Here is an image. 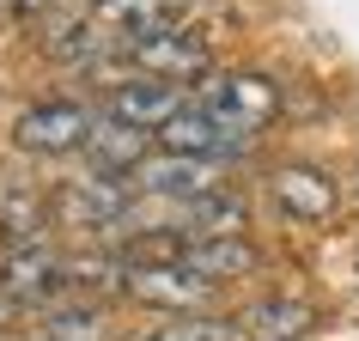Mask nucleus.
Segmentation results:
<instances>
[{
  "mask_svg": "<svg viewBox=\"0 0 359 341\" xmlns=\"http://www.w3.org/2000/svg\"><path fill=\"white\" fill-rule=\"evenodd\" d=\"M189 104V92L177 86V79H122V86H110V98H104V110L122 116V122H134V128H165L170 116Z\"/></svg>",
  "mask_w": 359,
  "mask_h": 341,
  "instance_id": "nucleus-11",
  "label": "nucleus"
},
{
  "mask_svg": "<svg viewBox=\"0 0 359 341\" xmlns=\"http://www.w3.org/2000/svg\"><path fill=\"white\" fill-rule=\"evenodd\" d=\"M183 13H189V0H97L92 25H97V37H104L110 55H128L134 43L183 25Z\"/></svg>",
  "mask_w": 359,
  "mask_h": 341,
  "instance_id": "nucleus-4",
  "label": "nucleus"
},
{
  "mask_svg": "<svg viewBox=\"0 0 359 341\" xmlns=\"http://www.w3.org/2000/svg\"><path fill=\"white\" fill-rule=\"evenodd\" d=\"M140 195H158V201H195V195H208V189H219L226 177H219V165L213 159H189V152H158V159H140L134 165V177H128Z\"/></svg>",
  "mask_w": 359,
  "mask_h": 341,
  "instance_id": "nucleus-7",
  "label": "nucleus"
},
{
  "mask_svg": "<svg viewBox=\"0 0 359 341\" xmlns=\"http://www.w3.org/2000/svg\"><path fill=\"white\" fill-rule=\"evenodd\" d=\"M128 195H134L128 177H104V170H92V177H79V183H67V189L49 195V213H55L61 226H79V232L122 226V220H128Z\"/></svg>",
  "mask_w": 359,
  "mask_h": 341,
  "instance_id": "nucleus-5",
  "label": "nucleus"
},
{
  "mask_svg": "<svg viewBox=\"0 0 359 341\" xmlns=\"http://www.w3.org/2000/svg\"><path fill=\"white\" fill-rule=\"evenodd\" d=\"M147 341H238V329L219 317H195V311H177V323H158Z\"/></svg>",
  "mask_w": 359,
  "mask_h": 341,
  "instance_id": "nucleus-17",
  "label": "nucleus"
},
{
  "mask_svg": "<svg viewBox=\"0 0 359 341\" xmlns=\"http://www.w3.org/2000/svg\"><path fill=\"white\" fill-rule=\"evenodd\" d=\"M304 329H311V305L304 299H262L244 311V329L238 335L250 341H299Z\"/></svg>",
  "mask_w": 359,
  "mask_h": 341,
  "instance_id": "nucleus-16",
  "label": "nucleus"
},
{
  "mask_svg": "<svg viewBox=\"0 0 359 341\" xmlns=\"http://www.w3.org/2000/svg\"><path fill=\"white\" fill-rule=\"evenodd\" d=\"M244 226H250V208H244V195H231L226 183L195 195V201H183V232L189 238H231Z\"/></svg>",
  "mask_w": 359,
  "mask_h": 341,
  "instance_id": "nucleus-15",
  "label": "nucleus"
},
{
  "mask_svg": "<svg viewBox=\"0 0 359 341\" xmlns=\"http://www.w3.org/2000/svg\"><path fill=\"white\" fill-rule=\"evenodd\" d=\"M49 195L43 189H19V183H6L0 189V238H6V250L13 244H43L49 238Z\"/></svg>",
  "mask_w": 359,
  "mask_h": 341,
  "instance_id": "nucleus-14",
  "label": "nucleus"
},
{
  "mask_svg": "<svg viewBox=\"0 0 359 341\" xmlns=\"http://www.w3.org/2000/svg\"><path fill=\"white\" fill-rule=\"evenodd\" d=\"M152 140L165 152H189V159H213V165H226V159H244L250 147H256V134L231 128V122H219L213 110H201V104H183V110L170 116L165 128H152Z\"/></svg>",
  "mask_w": 359,
  "mask_h": 341,
  "instance_id": "nucleus-2",
  "label": "nucleus"
},
{
  "mask_svg": "<svg viewBox=\"0 0 359 341\" xmlns=\"http://www.w3.org/2000/svg\"><path fill=\"white\" fill-rule=\"evenodd\" d=\"M189 98L201 110H213L219 122L244 128V134H262V122H274V110H280V86L268 74H213L208 67Z\"/></svg>",
  "mask_w": 359,
  "mask_h": 341,
  "instance_id": "nucleus-1",
  "label": "nucleus"
},
{
  "mask_svg": "<svg viewBox=\"0 0 359 341\" xmlns=\"http://www.w3.org/2000/svg\"><path fill=\"white\" fill-rule=\"evenodd\" d=\"M86 159H92V170H104V177H134V165L152 152V128H134V122H122V116L97 110L92 116V134H86Z\"/></svg>",
  "mask_w": 359,
  "mask_h": 341,
  "instance_id": "nucleus-10",
  "label": "nucleus"
},
{
  "mask_svg": "<svg viewBox=\"0 0 359 341\" xmlns=\"http://www.w3.org/2000/svg\"><path fill=\"white\" fill-rule=\"evenodd\" d=\"M122 61L140 67V74H152V79H177V86H189V79H201L213 67V49H208V37H201L195 25H170V31H158V37L134 43Z\"/></svg>",
  "mask_w": 359,
  "mask_h": 341,
  "instance_id": "nucleus-6",
  "label": "nucleus"
},
{
  "mask_svg": "<svg viewBox=\"0 0 359 341\" xmlns=\"http://www.w3.org/2000/svg\"><path fill=\"white\" fill-rule=\"evenodd\" d=\"M177 262L189 268V274H201L208 286H226L238 274H250L262 256H256V244H250L244 232H231V238H183V256Z\"/></svg>",
  "mask_w": 359,
  "mask_h": 341,
  "instance_id": "nucleus-12",
  "label": "nucleus"
},
{
  "mask_svg": "<svg viewBox=\"0 0 359 341\" xmlns=\"http://www.w3.org/2000/svg\"><path fill=\"white\" fill-rule=\"evenodd\" d=\"M122 293L152 311H195L213 299V286L189 274L183 262H122Z\"/></svg>",
  "mask_w": 359,
  "mask_h": 341,
  "instance_id": "nucleus-8",
  "label": "nucleus"
},
{
  "mask_svg": "<svg viewBox=\"0 0 359 341\" xmlns=\"http://www.w3.org/2000/svg\"><path fill=\"white\" fill-rule=\"evenodd\" d=\"M274 201L292 220H329L335 213V183L311 165H286V170H274Z\"/></svg>",
  "mask_w": 359,
  "mask_h": 341,
  "instance_id": "nucleus-13",
  "label": "nucleus"
},
{
  "mask_svg": "<svg viewBox=\"0 0 359 341\" xmlns=\"http://www.w3.org/2000/svg\"><path fill=\"white\" fill-rule=\"evenodd\" d=\"M43 341H104V317H97V311H86V305L55 311V317H49V329H43Z\"/></svg>",
  "mask_w": 359,
  "mask_h": 341,
  "instance_id": "nucleus-18",
  "label": "nucleus"
},
{
  "mask_svg": "<svg viewBox=\"0 0 359 341\" xmlns=\"http://www.w3.org/2000/svg\"><path fill=\"white\" fill-rule=\"evenodd\" d=\"M92 134V110L74 104V98H49V104H31L13 122V147L37 152V159H61V152H79Z\"/></svg>",
  "mask_w": 359,
  "mask_h": 341,
  "instance_id": "nucleus-3",
  "label": "nucleus"
},
{
  "mask_svg": "<svg viewBox=\"0 0 359 341\" xmlns=\"http://www.w3.org/2000/svg\"><path fill=\"white\" fill-rule=\"evenodd\" d=\"M0 293L13 305H49L55 293H67V262L49 244H13L0 256Z\"/></svg>",
  "mask_w": 359,
  "mask_h": 341,
  "instance_id": "nucleus-9",
  "label": "nucleus"
}]
</instances>
